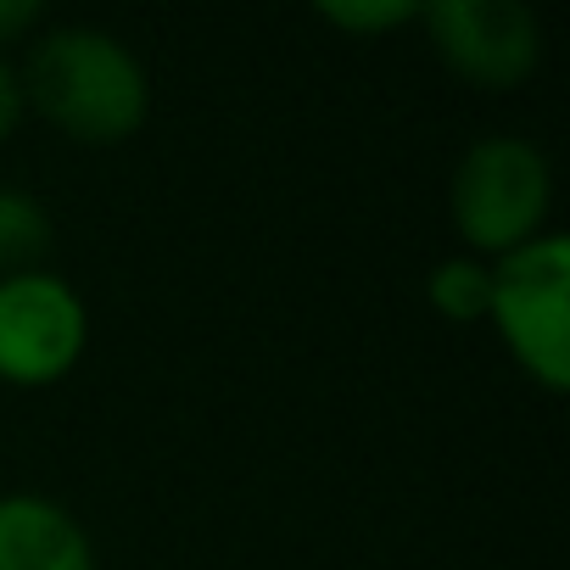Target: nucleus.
<instances>
[{
    "mask_svg": "<svg viewBox=\"0 0 570 570\" xmlns=\"http://www.w3.org/2000/svg\"><path fill=\"white\" fill-rule=\"evenodd\" d=\"M18 73L29 107L73 146H124L151 118V79L107 29H46Z\"/></svg>",
    "mask_w": 570,
    "mask_h": 570,
    "instance_id": "f257e3e1",
    "label": "nucleus"
},
{
    "mask_svg": "<svg viewBox=\"0 0 570 570\" xmlns=\"http://www.w3.org/2000/svg\"><path fill=\"white\" fill-rule=\"evenodd\" d=\"M448 207H453V229H459L464 252L481 263H498V257L520 252L525 240L548 235L553 168L531 140L487 135L459 157Z\"/></svg>",
    "mask_w": 570,
    "mask_h": 570,
    "instance_id": "f03ea898",
    "label": "nucleus"
},
{
    "mask_svg": "<svg viewBox=\"0 0 570 570\" xmlns=\"http://www.w3.org/2000/svg\"><path fill=\"white\" fill-rule=\"evenodd\" d=\"M487 325L542 392L570 386V246L564 235L548 229L492 263Z\"/></svg>",
    "mask_w": 570,
    "mask_h": 570,
    "instance_id": "7ed1b4c3",
    "label": "nucleus"
},
{
    "mask_svg": "<svg viewBox=\"0 0 570 570\" xmlns=\"http://www.w3.org/2000/svg\"><path fill=\"white\" fill-rule=\"evenodd\" d=\"M90 347V308L51 268L0 279V381L7 386H57L79 370Z\"/></svg>",
    "mask_w": 570,
    "mask_h": 570,
    "instance_id": "20e7f679",
    "label": "nucleus"
},
{
    "mask_svg": "<svg viewBox=\"0 0 570 570\" xmlns=\"http://www.w3.org/2000/svg\"><path fill=\"white\" fill-rule=\"evenodd\" d=\"M431 51L475 90H520L542 62V23L520 0H436L420 7Z\"/></svg>",
    "mask_w": 570,
    "mask_h": 570,
    "instance_id": "39448f33",
    "label": "nucleus"
},
{
    "mask_svg": "<svg viewBox=\"0 0 570 570\" xmlns=\"http://www.w3.org/2000/svg\"><path fill=\"white\" fill-rule=\"evenodd\" d=\"M0 570H96V542L57 498L0 492Z\"/></svg>",
    "mask_w": 570,
    "mask_h": 570,
    "instance_id": "423d86ee",
    "label": "nucleus"
},
{
    "mask_svg": "<svg viewBox=\"0 0 570 570\" xmlns=\"http://www.w3.org/2000/svg\"><path fill=\"white\" fill-rule=\"evenodd\" d=\"M51 246H57L51 213L23 190H0V279L40 274L51 263Z\"/></svg>",
    "mask_w": 570,
    "mask_h": 570,
    "instance_id": "0eeeda50",
    "label": "nucleus"
},
{
    "mask_svg": "<svg viewBox=\"0 0 570 570\" xmlns=\"http://www.w3.org/2000/svg\"><path fill=\"white\" fill-rule=\"evenodd\" d=\"M425 303L448 320V325H481L487 320V303H492V263L459 252V257H442L425 279Z\"/></svg>",
    "mask_w": 570,
    "mask_h": 570,
    "instance_id": "6e6552de",
    "label": "nucleus"
},
{
    "mask_svg": "<svg viewBox=\"0 0 570 570\" xmlns=\"http://www.w3.org/2000/svg\"><path fill=\"white\" fill-rule=\"evenodd\" d=\"M320 18L342 35H392L420 23V0H325Z\"/></svg>",
    "mask_w": 570,
    "mask_h": 570,
    "instance_id": "1a4fd4ad",
    "label": "nucleus"
},
{
    "mask_svg": "<svg viewBox=\"0 0 570 570\" xmlns=\"http://www.w3.org/2000/svg\"><path fill=\"white\" fill-rule=\"evenodd\" d=\"M29 118V96H23V73L0 57V146H7Z\"/></svg>",
    "mask_w": 570,
    "mask_h": 570,
    "instance_id": "9d476101",
    "label": "nucleus"
},
{
    "mask_svg": "<svg viewBox=\"0 0 570 570\" xmlns=\"http://www.w3.org/2000/svg\"><path fill=\"white\" fill-rule=\"evenodd\" d=\"M40 0H0V57H7V46H18L29 29H40Z\"/></svg>",
    "mask_w": 570,
    "mask_h": 570,
    "instance_id": "9b49d317",
    "label": "nucleus"
}]
</instances>
